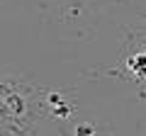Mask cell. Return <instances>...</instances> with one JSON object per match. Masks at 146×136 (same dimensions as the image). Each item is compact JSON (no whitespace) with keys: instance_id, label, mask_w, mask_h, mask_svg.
<instances>
[{"instance_id":"cell-1","label":"cell","mask_w":146,"mask_h":136,"mask_svg":"<svg viewBox=\"0 0 146 136\" xmlns=\"http://www.w3.org/2000/svg\"><path fill=\"white\" fill-rule=\"evenodd\" d=\"M127 66H129V71H134L136 78L144 80V66H146V56L144 53H136V56H131L129 61H127Z\"/></svg>"},{"instance_id":"cell-2","label":"cell","mask_w":146,"mask_h":136,"mask_svg":"<svg viewBox=\"0 0 146 136\" xmlns=\"http://www.w3.org/2000/svg\"><path fill=\"white\" fill-rule=\"evenodd\" d=\"M78 134H93V126H78Z\"/></svg>"}]
</instances>
